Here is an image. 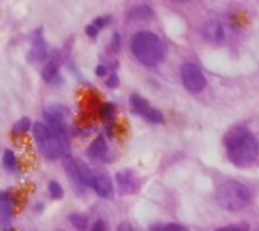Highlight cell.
I'll return each instance as SVG.
<instances>
[{
  "label": "cell",
  "mask_w": 259,
  "mask_h": 231,
  "mask_svg": "<svg viewBox=\"0 0 259 231\" xmlns=\"http://www.w3.org/2000/svg\"><path fill=\"white\" fill-rule=\"evenodd\" d=\"M108 23H111V16H99V18H96V20L92 21V25H96L97 29H104V27H108Z\"/></svg>",
  "instance_id": "obj_23"
},
{
  "label": "cell",
  "mask_w": 259,
  "mask_h": 231,
  "mask_svg": "<svg viewBox=\"0 0 259 231\" xmlns=\"http://www.w3.org/2000/svg\"><path fill=\"white\" fill-rule=\"evenodd\" d=\"M87 187L94 189L100 198H106V199L113 198V184H111L109 177L108 175H104V173H97V171L90 173V178H88V182H87Z\"/></svg>",
  "instance_id": "obj_7"
},
{
  "label": "cell",
  "mask_w": 259,
  "mask_h": 231,
  "mask_svg": "<svg viewBox=\"0 0 259 231\" xmlns=\"http://www.w3.org/2000/svg\"><path fill=\"white\" fill-rule=\"evenodd\" d=\"M48 191H50L51 198H55V199H60V198L64 196V189H62V185H60L57 180H51L50 184H48Z\"/></svg>",
  "instance_id": "obj_21"
},
{
  "label": "cell",
  "mask_w": 259,
  "mask_h": 231,
  "mask_svg": "<svg viewBox=\"0 0 259 231\" xmlns=\"http://www.w3.org/2000/svg\"><path fill=\"white\" fill-rule=\"evenodd\" d=\"M117 231H134V228L130 226V224H127V223H122L120 226L117 228Z\"/></svg>",
  "instance_id": "obj_29"
},
{
  "label": "cell",
  "mask_w": 259,
  "mask_h": 231,
  "mask_svg": "<svg viewBox=\"0 0 259 231\" xmlns=\"http://www.w3.org/2000/svg\"><path fill=\"white\" fill-rule=\"evenodd\" d=\"M182 81L184 87L191 94H199L201 90H205L206 87V78L199 67L193 62H185L182 66Z\"/></svg>",
  "instance_id": "obj_5"
},
{
  "label": "cell",
  "mask_w": 259,
  "mask_h": 231,
  "mask_svg": "<svg viewBox=\"0 0 259 231\" xmlns=\"http://www.w3.org/2000/svg\"><path fill=\"white\" fill-rule=\"evenodd\" d=\"M254 231H259V228H256V230H254Z\"/></svg>",
  "instance_id": "obj_31"
},
{
  "label": "cell",
  "mask_w": 259,
  "mask_h": 231,
  "mask_svg": "<svg viewBox=\"0 0 259 231\" xmlns=\"http://www.w3.org/2000/svg\"><path fill=\"white\" fill-rule=\"evenodd\" d=\"M48 59V44L42 37V30L39 29L35 32L32 39V46H30L29 51V60L30 62H42V60Z\"/></svg>",
  "instance_id": "obj_8"
},
{
  "label": "cell",
  "mask_w": 259,
  "mask_h": 231,
  "mask_svg": "<svg viewBox=\"0 0 259 231\" xmlns=\"http://www.w3.org/2000/svg\"><path fill=\"white\" fill-rule=\"evenodd\" d=\"M150 230L152 231H189L184 224H178V223H159V224H154Z\"/></svg>",
  "instance_id": "obj_15"
},
{
  "label": "cell",
  "mask_w": 259,
  "mask_h": 231,
  "mask_svg": "<svg viewBox=\"0 0 259 231\" xmlns=\"http://www.w3.org/2000/svg\"><path fill=\"white\" fill-rule=\"evenodd\" d=\"M173 2H178V4H184V2H191V0H173Z\"/></svg>",
  "instance_id": "obj_30"
},
{
  "label": "cell",
  "mask_w": 259,
  "mask_h": 231,
  "mask_svg": "<svg viewBox=\"0 0 259 231\" xmlns=\"http://www.w3.org/2000/svg\"><path fill=\"white\" fill-rule=\"evenodd\" d=\"M115 115H117V108H115V104H111V102L102 104V108H100V118H102L104 122H113Z\"/></svg>",
  "instance_id": "obj_16"
},
{
  "label": "cell",
  "mask_w": 259,
  "mask_h": 231,
  "mask_svg": "<svg viewBox=\"0 0 259 231\" xmlns=\"http://www.w3.org/2000/svg\"><path fill=\"white\" fill-rule=\"evenodd\" d=\"M85 32H87V35L88 37H97V34H99V29H97L96 25H92V23H90V25H87V29H85Z\"/></svg>",
  "instance_id": "obj_25"
},
{
  "label": "cell",
  "mask_w": 259,
  "mask_h": 231,
  "mask_svg": "<svg viewBox=\"0 0 259 231\" xmlns=\"http://www.w3.org/2000/svg\"><path fill=\"white\" fill-rule=\"evenodd\" d=\"M96 74L97 76H106V74H108V67H106V66H97Z\"/></svg>",
  "instance_id": "obj_28"
},
{
  "label": "cell",
  "mask_w": 259,
  "mask_h": 231,
  "mask_svg": "<svg viewBox=\"0 0 259 231\" xmlns=\"http://www.w3.org/2000/svg\"><path fill=\"white\" fill-rule=\"evenodd\" d=\"M130 108H132L134 113L145 117V115L148 113V109H150V104H148V101H146L145 97L139 96V94H132V96H130Z\"/></svg>",
  "instance_id": "obj_13"
},
{
  "label": "cell",
  "mask_w": 259,
  "mask_h": 231,
  "mask_svg": "<svg viewBox=\"0 0 259 231\" xmlns=\"http://www.w3.org/2000/svg\"><path fill=\"white\" fill-rule=\"evenodd\" d=\"M106 154H108V143H106L104 136H97L87 148V156L94 161H100L104 159Z\"/></svg>",
  "instance_id": "obj_11"
},
{
  "label": "cell",
  "mask_w": 259,
  "mask_h": 231,
  "mask_svg": "<svg viewBox=\"0 0 259 231\" xmlns=\"http://www.w3.org/2000/svg\"><path fill=\"white\" fill-rule=\"evenodd\" d=\"M16 154L13 150H5L4 152V168L9 169V171H14L16 169Z\"/></svg>",
  "instance_id": "obj_18"
},
{
  "label": "cell",
  "mask_w": 259,
  "mask_h": 231,
  "mask_svg": "<svg viewBox=\"0 0 259 231\" xmlns=\"http://www.w3.org/2000/svg\"><path fill=\"white\" fill-rule=\"evenodd\" d=\"M90 231H108V228H106L104 221H96V223H94V226H92V230H90Z\"/></svg>",
  "instance_id": "obj_26"
},
{
  "label": "cell",
  "mask_w": 259,
  "mask_h": 231,
  "mask_svg": "<svg viewBox=\"0 0 259 231\" xmlns=\"http://www.w3.org/2000/svg\"><path fill=\"white\" fill-rule=\"evenodd\" d=\"M106 85H108L109 89H117L118 87V76L115 74V72L113 74H109L108 78H106Z\"/></svg>",
  "instance_id": "obj_24"
},
{
  "label": "cell",
  "mask_w": 259,
  "mask_h": 231,
  "mask_svg": "<svg viewBox=\"0 0 259 231\" xmlns=\"http://www.w3.org/2000/svg\"><path fill=\"white\" fill-rule=\"evenodd\" d=\"M215 199H217L219 206L224 208V210L238 212L243 210L251 203V191L240 182L227 180L219 185L217 193H215Z\"/></svg>",
  "instance_id": "obj_3"
},
{
  "label": "cell",
  "mask_w": 259,
  "mask_h": 231,
  "mask_svg": "<svg viewBox=\"0 0 259 231\" xmlns=\"http://www.w3.org/2000/svg\"><path fill=\"white\" fill-rule=\"evenodd\" d=\"M130 50L132 55L138 59L146 67H155L157 64H161L166 57V46L159 39V35H155L150 30H141L132 37L130 42Z\"/></svg>",
  "instance_id": "obj_2"
},
{
  "label": "cell",
  "mask_w": 259,
  "mask_h": 231,
  "mask_svg": "<svg viewBox=\"0 0 259 231\" xmlns=\"http://www.w3.org/2000/svg\"><path fill=\"white\" fill-rule=\"evenodd\" d=\"M203 35L210 42H222L226 39V27L219 20H210L203 27Z\"/></svg>",
  "instance_id": "obj_10"
},
{
  "label": "cell",
  "mask_w": 259,
  "mask_h": 231,
  "mask_svg": "<svg viewBox=\"0 0 259 231\" xmlns=\"http://www.w3.org/2000/svg\"><path fill=\"white\" fill-rule=\"evenodd\" d=\"M224 147H226L227 157L236 166H249L259 156L258 139L254 138L247 127H233L224 136Z\"/></svg>",
  "instance_id": "obj_1"
},
{
  "label": "cell",
  "mask_w": 259,
  "mask_h": 231,
  "mask_svg": "<svg viewBox=\"0 0 259 231\" xmlns=\"http://www.w3.org/2000/svg\"><path fill=\"white\" fill-rule=\"evenodd\" d=\"M57 76H59V62H57V60H50V62L44 66V69H42V80L50 83Z\"/></svg>",
  "instance_id": "obj_14"
},
{
  "label": "cell",
  "mask_w": 259,
  "mask_h": 231,
  "mask_svg": "<svg viewBox=\"0 0 259 231\" xmlns=\"http://www.w3.org/2000/svg\"><path fill=\"white\" fill-rule=\"evenodd\" d=\"M145 120H148V122H152V124H162L164 122V115L161 113L159 109L150 108L148 109V113L145 115Z\"/></svg>",
  "instance_id": "obj_20"
},
{
  "label": "cell",
  "mask_w": 259,
  "mask_h": 231,
  "mask_svg": "<svg viewBox=\"0 0 259 231\" xmlns=\"http://www.w3.org/2000/svg\"><path fill=\"white\" fill-rule=\"evenodd\" d=\"M33 139L37 143V148L46 159H59L62 154H65L60 145V141L51 134V131L44 122H35L32 126Z\"/></svg>",
  "instance_id": "obj_4"
},
{
  "label": "cell",
  "mask_w": 259,
  "mask_h": 231,
  "mask_svg": "<svg viewBox=\"0 0 259 231\" xmlns=\"http://www.w3.org/2000/svg\"><path fill=\"white\" fill-rule=\"evenodd\" d=\"M215 231H251V226L247 223H238V224H231V226L217 228Z\"/></svg>",
  "instance_id": "obj_22"
},
{
  "label": "cell",
  "mask_w": 259,
  "mask_h": 231,
  "mask_svg": "<svg viewBox=\"0 0 259 231\" xmlns=\"http://www.w3.org/2000/svg\"><path fill=\"white\" fill-rule=\"evenodd\" d=\"M111 50H113V51H118V50H120V35H118V34H115V35H113V42H111Z\"/></svg>",
  "instance_id": "obj_27"
},
{
  "label": "cell",
  "mask_w": 259,
  "mask_h": 231,
  "mask_svg": "<svg viewBox=\"0 0 259 231\" xmlns=\"http://www.w3.org/2000/svg\"><path fill=\"white\" fill-rule=\"evenodd\" d=\"M152 9L148 5H134L126 13L127 21H146L152 18Z\"/></svg>",
  "instance_id": "obj_12"
},
{
  "label": "cell",
  "mask_w": 259,
  "mask_h": 231,
  "mask_svg": "<svg viewBox=\"0 0 259 231\" xmlns=\"http://www.w3.org/2000/svg\"><path fill=\"white\" fill-rule=\"evenodd\" d=\"M44 120H46L44 124H46L48 129L51 131V134L59 139L64 152H65L67 148H69V132H67V126H65V122H64V118L55 117V115L44 111Z\"/></svg>",
  "instance_id": "obj_6"
},
{
  "label": "cell",
  "mask_w": 259,
  "mask_h": 231,
  "mask_svg": "<svg viewBox=\"0 0 259 231\" xmlns=\"http://www.w3.org/2000/svg\"><path fill=\"white\" fill-rule=\"evenodd\" d=\"M29 129H30V118L29 117L20 118V120H18V122L13 126V132H14V134H23V132H27Z\"/></svg>",
  "instance_id": "obj_19"
},
{
  "label": "cell",
  "mask_w": 259,
  "mask_h": 231,
  "mask_svg": "<svg viewBox=\"0 0 259 231\" xmlns=\"http://www.w3.org/2000/svg\"><path fill=\"white\" fill-rule=\"evenodd\" d=\"M117 184L122 193H127V194H132L139 189V178L136 177V173L130 171V169H124V171L117 173Z\"/></svg>",
  "instance_id": "obj_9"
},
{
  "label": "cell",
  "mask_w": 259,
  "mask_h": 231,
  "mask_svg": "<svg viewBox=\"0 0 259 231\" xmlns=\"http://www.w3.org/2000/svg\"><path fill=\"white\" fill-rule=\"evenodd\" d=\"M69 223H71L72 226H74L78 231H83V230H87L88 221H87V217H85V215H81V214H72V215H69Z\"/></svg>",
  "instance_id": "obj_17"
}]
</instances>
